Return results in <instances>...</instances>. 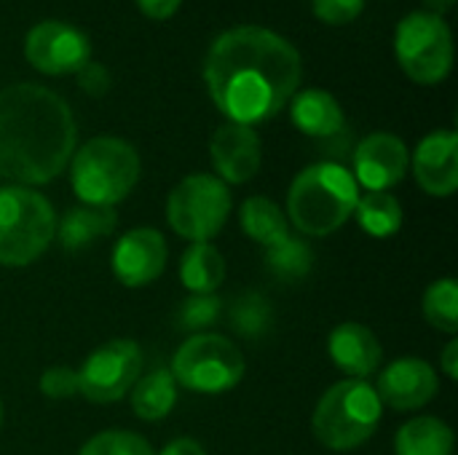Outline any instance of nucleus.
<instances>
[{
	"label": "nucleus",
	"mask_w": 458,
	"mask_h": 455,
	"mask_svg": "<svg viewBox=\"0 0 458 455\" xmlns=\"http://www.w3.org/2000/svg\"><path fill=\"white\" fill-rule=\"evenodd\" d=\"M180 282L191 295H215V290L225 282V260L209 244H191L180 260Z\"/></svg>",
	"instance_id": "obj_21"
},
{
	"label": "nucleus",
	"mask_w": 458,
	"mask_h": 455,
	"mask_svg": "<svg viewBox=\"0 0 458 455\" xmlns=\"http://www.w3.org/2000/svg\"><path fill=\"white\" fill-rule=\"evenodd\" d=\"M209 156L217 180L228 185H244L260 172V161H263L260 137L252 126L228 121L212 134Z\"/></svg>",
	"instance_id": "obj_15"
},
{
	"label": "nucleus",
	"mask_w": 458,
	"mask_h": 455,
	"mask_svg": "<svg viewBox=\"0 0 458 455\" xmlns=\"http://www.w3.org/2000/svg\"><path fill=\"white\" fill-rule=\"evenodd\" d=\"M239 223H242V231L255 244H263V247H274L293 233L287 215L266 196L247 198L239 209Z\"/></svg>",
	"instance_id": "obj_23"
},
{
	"label": "nucleus",
	"mask_w": 458,
	"mask_h": 455,
	"mask_svg": "<svg viewBox=\"0 0 458 455\" xmlns=\"http://www.w3.org/2000/svg\"><path fill=\"white\" fill-rule=\"evenodd\" d=\"M360 201V185L352 172L333 161L306 166L287 193V223L301 236L322 239L335 233L354 215Z\"/></svg>",
	"instance_id": "obj_3"
},
{
	"label": "nucleus",
	"mask_w": 458,
	"mask_h": 455,
	"mask_svg": "<svg viewBox=\"0 0 458 455\" xmlns=\"http://www.w3.org/2000/svg\"><path fill=\"white\" fill-rule=\"evenodd\" d=\"M327 354L335 362L341 373H346L352 381H365L373 373H378L384 349L370 327L360 322H344L338 324L327 338Z\"/></svg>",
	"instance_id": "obj_17"
},
{
	"label": "nucleus",
	"mask_w": 458,
	"mask_h": 455,
	"mask_svg": "<svg viewBox=\"0 0 458 455\" xmlns=\"http://www.w3.org/2000/svg\"><path fill=\"white\" fill-rule=\"evenodd\" d=\"M394 54L405 75L421 86H437L454 67V35L443 16L429 11L408 13L394 32Z\"/></svg>",
	"instance_id": "obj_8"
},
{
	"label": "nucleus",
	"mask_w": 458,
	"mask_h": 455,
	"mask_svg": "<svg viewBox=\"0 0 458 455\" xmlns=\"http://www.w3.org/2000/svg\"><path fill=\"white\" fill-rule=\"evenodd\" d=\"M424 316L427 322L448 335L458 333V284L456 279L445 276L435 284H429V290L424 292Z\"/></svg>",
	"instance_id": "obj_27"
},
{
	"label": "nucleus",
	"mask_w": 458,
	"mask_h": 455,
	"mask_svg": "<svg viewBox=\"0 0 458 455\" xmlns=\"http://www.w3.org/2000/svg\"><path fill=\"white\" fill-rule=\"evenodd\" d=\"M56 239V212L51 201L24 185L0 188V263L24 268L35 263Z\"/></svg>",
	"instance_id": "obj_6"
},
{
	"label": "nucleus",
	"mask_w": 458,
	"mask_h": 455,
	"mask_svg": "<svg viewBox=\"0 0 458 455\" xmlns=\"http://www.w3.org/2000/svg\"><path fill=\"white\" fill-rule=\"evenodd\" d=\"M0 424H3V405H0Z\"/></svg>",
	"instance_id": "obj_37"
},
{
	"label": "nucleus",
	"mask_w": 458,
	"mask_h": 455,
	"mask_svg": "<svg viewBox=\"0 0 458 455\" xmlns=\"http://www.w3.org/2000/svg\"><path fill=\"white\" fill-rule=\"evenodd\" d=\"M158 455H207V451L196 442V440H191V437H180V440H174V442H169L164 451Z\"/></svg>",
	"instance_id": "obj_34"
},
{
	"label": "nucleus",
	"mask_w": 458,
	"mask_h": 455,
	"mask_svg": "<svg viewBox=\"0 0 458 455\" xmlns=\"http://www.w3.org/2000/svg\"><path fill=\"white\" fill-rule=\"evenodd\" d=\"M301 78L298 48L258 24L225 29L204 59V83L215 107L242 126L271 121L295 97Z\"/></svg>",
	"instance_id": "obj_1"
},
{
	"label": "nucleus",
	"mask_w": 458,
	"mask_h": 455,
	"mask_svg": "<svg viewBox=\"0 0 458 455\" xmlns=\"http://www.w3.org/2000/svg\"><path fill=\"white\" fill-rule=\"evenodd\" d=\"M78 86L83 88V94L89 97H105L113 86V78H110V70L99 62H86L78 72Z\"/></svg>",
	"instance_id": "obj_32"
},
{
	"label": "nucleus",
	"mask_w": 458,
	"mask_h": 455,
	"mask_svg": "<svg viewBox=\"0 0 458 455\" xmlns=\"http://www.w3.org/2000/svg\"><path fill=\"white\" fill-rule=\"evenodd\" d=\"M231 190L215 174H188L166 198V220L172 231L191 244L215 239L231 215Z\"/></svg>",
	"instance_id": "obj_9"
},
{
	"label": "nucleus",
	"mask_w": 458,
	"mask_h": 455,
	"mask_svg": "<svg viewBox=\"0 0 458 455\" xmlns=\"http://www.w3.org/2000/svg\"><path fill=\"white\" fill-rule=\"evenodd\" d=\"M231 327L236 335L242 338H250V341H258L263 335H268L274 330V306L266 295L260 292H244L233 300L231 306Z\"/></svg>",
	"instance_id": "obj_26"
},
{
	"label": "nucleus",
	"mask_w": 458,
	"mask_h": 455,
	"mask_svg": "<svg viewBox=\"0 0 458 455\" xmlns=\"http://www.w3.org/2000/svg\"><path fill=\"white\" fill-rule=\"evenodd\" d=\"M177 402V381L169 370H153L145 378H137L131 386V410L137 418L153 424L172 413Z\"/></svg>",
	"instance_id": "obj_22"
},
{
	"label": "nucleus",
	"mask_w": 458,
	"mask_h": 455,
	"mask_svg": "<svg viewBox=\"0 0 458 455\" xmlns=\"http://www.w3.org/2000/svg\"><path fill=\"white\" fill-rule=\"evenodd\" d=\"M118 225V215L115 206H91V204H81L72 206L62 215V220H56V236L59 244L64 247V252H78L83 247H89L97 239H105L115 231Z\"/></svg>",
	"instance_id": "obj_19"
},
{
	"label": "nucleus",
	"mask_w": 458,
	"mask_h": 455,
	"mask_svg": "<svg viewBox=\"0 0 458 455\" xmlns=\"http://www.w3.org/2000/svg\"><path fill=\"white\" fill-rule=\"evenodd\" d=\"M352 164V177L357 180V185H365L368 190H389L400 185L408 174L411 153L400 137L389 131H373L354 147Z\"/></svg>",
	"instance_id": "obj_12"
},
{
	"label": "nucleus",
	"mask_w": 458,
	"mask_h": 455,
	"mask_svg": "<svg viewBox=\"0 0 458 455\" xmlns=\"http://www.w3.org/2000/svg\"><path fill=\"white\" fill-rule=\"evenodd\" d=\"M384 416V405L368 381H341L330 386L317 402L311 429L317 440L338 453L365 445Z\"/></svg>",
	"instance_id": "obj_5"
},
{
	"label": "nucleus",
	"mask_w": 458,
	"mask_h": 455,
	"mask_svg": "<svg viewBox=\"0 0 458 455\" xmlns=\"http://www.w3.org/2000/svg\"><path fill=\"white\" fill-rule=\"evenodd\" d=\"M437 392H440V381L435 367L416 357L392 362L378 375V386H376L381 405H389L400 413H411L429 405L437 397Z\"/></svg>",
	"instance_id": "obj_14"
},
{
	"label": "nucleus",
	"mask_w": 458,
	"mask_h": 455,
	"mask_svg": "<svg viewBox=\"0 0 458 455\" xmlns=\"http://www.w3.org/2000/svg\"><path fill=\"white\" fill-rule=\"evenodd\" d=\"M244 354L239 346L215 333L191 335L172 357L169 373L177 386L196 394H223L244 378Z\"/></svg>",
	"instance_id": "obj_7"
},
{
	"label": "nucleus",
	"mask_w": 458,
	"mask_h": 455,
	"mask_svg": "<svg viewBox=\"0 0 458 455\" xmlns=\"http://www.w3.org/2000/svg\"><path fill=\"white\" fill-rule=\"evenodd\" d=\"M78 455H156L145 437L126 429H107L94 434Z\"/></svg>",
	"instance_id": "obj_28"
},
{
	"label": "nucleus",
	"mask_w": 458,
	"mask_h": 455,
	"mask_svg": "<svg viewBox=\"0 0 458 455\" xmlns=\"http://www.w3.org/2000/svg\"><path fill=\"white\" fill-rule=\"evenodd\" d=\"M424 3H427V11L429 13H437V16L448 13L456 5V0H424Z\"/></svg>",
	"instance_id": "obj_36"
},
{
	"label": "nucleus",
	"mask_w": 458,
	"mask_h": 455,
	"mask_svg": "<svg viewBox=\"0 0 458 455\" xmlns=\"http://www.w3.org/2000/svg\"><path fill=\"white\" fill-rule=\"evenodd\" d=\"M266 268L282 279V282H301L311 274L314 268V249L306 241V236H295L290 233L287 239H282L274 247H266Z\"/></svg>",
	"instance_id": "obj_25"
},
{
	"label": "nucleus",
	"mask_w": 458,
	"mask_h": 455,
	"mask_svg": "<svg viewBox=\"0 0 458 455\" xmlns=\"http://www.w3.org/2000/svg\"><path fill=\"white\" fill-rule=\"evenodd\" d=\"M357 223L373 239H389L403 228V204L389 190H368L354 206Z\"/></svg>",
	"instance_id": "obj_24"
},
{
	"label": "nucleus",
	"mask_w": 458,
	"mask_h": 455,
	"mask_svg": "<svg viewBox=\"0 0 458 455\" xmlns=\"http://www.w3.org/2000/svg\"><path fill=\"white\" fill-rule=\"evenodd\" d=\"M440 367H443V373H445L451 381H456L458 378V341L445 343V349H443V354H440Z\"/></svg>",
	"instance_id": "obj_35"
},
{
	"label": "nucleus",
	"mask_w": 458,
	"mask_h": 455,
	"mask_svg": "<svg viewBox=\"0 0 458 455\" xmlns=\"http://www.w3.org/2000/svg\"><path fill=\"white\" fill-rule=\"evenodd\" d=\"M142 370V351L129 338H115L86 357L78 370V394L94 405L118 402L131 392Z\"/></svg>",
	"instance_id": "obj_10"
},
{
	"label": "nucleus",
	"mask_w": 458,
	"mask_h": 455,
	"mask_svg": "<svg viewBox=\"0 0 458 455\" xmlns=\"http://www.w3.org/2000/svg\"><path fill=\"white\" fill-rule=\"evenodd\" d=\"M223 314V300L217 295H191L177 308V330L199 335L209 330Z\"/></svg>",
	"instance_id": "obj_29"
},
{
	"label": "nucleus",
	"mask_w": 458,
	"mask_h": 455,
	"mask_svg": "<svg viewBox=\"0 0 458 455\" xmlns=\"http://www.w3.org/2000/svg\"><path fill=\"white\" fill-rule=\"evenodd\" d=\"M24 59L43 75H72L91 62V40L67 21H40L24 35Z\"/></svg>",
	"instance_id": "obj_11"
},
{
	"label": "nucleus",
	"mask_w": 458,
	"mask_h": 455,
	"mask_svg": "<svg viewBox=\"0 0 458 455\" xmlns=\"http://www.w3.org/2000/svg\"><path fill=\"white\" fill-rule=\"evenodd\" d=\"M78 142L70 105L38 83L0 88V177L13 185H46L56 180Z\"/></svg>",
	"instance_id": "obj_2"
},
{
	"label": "nucleus",
	"mask_w": 458,
	"mask_h": 455,
	"mask_svg": "<svg viewBox=\"0 0 458 455\" xmlns=\"http://www.w3.org/2000/svg\"><path fill=\"white\" fill-rule=\"evenodd\" d=\"M454 432L435 416H419L408 421L394 437L397 455H454Z\"/></svg>",
	"instance_id": "obj_20"
},
{
	"label": "nucleus",
	"mask_w": 458,
	"mask_h": 455,
	"mask_svg": "<svg viewBox=\"0 0 458 455\" xmlns=\"http://www.w3.org/2000/svg\"><path fill=\"white\" fill-rule=\"evenodd\" d=\"M40 394L48 400H70L78 394V370L56 365L40 375Z\"/></svg>",
	"instance_id": "obj_30"
},
{
	"label": "nucleus",
	"mask_w": 458,
	"mask_h": 455,
	"mask_svg": "<svg viewBox=\"0 0 458 455\" xmlns=\"http://www.w3.org/2000/svg\"><path fill=\"white\" fill-rule=\"evenodd\" d=\"M137 5H140V11L148 19L164 21V19H172L177 13V8L182 5V0H137Z\"/></svg>",
	"instance_id": "obj_33"
},
{
	"label": "nucleus",
	"mask_w": 458,
	"mask_h": 455,
	"mask_svg": "<svg viewBox=\"0 0 458 455\" xmlns=\"http://www.w3.org/2000/svg\"><path fill=\"white\" fill-rule=\"evenodd\" d=\"M70 185L83 204H121L142 174V161L134 145L121 137H94L70 158Z\"/></svg>",
	"instance_id": "obj_4"
},
{
	"label": "nucleus",
	"mask_w": 458,
	"mask_h": 455,
	"mask_svg": "<svg viewBox=\"0 0 458 455\" xmlns=\"http://www.w3.org/2000/svg\"><path fill=\"white\" fill-rule=\"evenodd\" d=\"M290 118L306 137H317V139H330L341 134L346 126L344 107L325 88L295 91V97L290 99Z\"/></svg>",
	"instance_id": "obj_18"
},
{
	"label": "nucleus",
	"mask_w": 458,
	"mask_h": 455,
	"mask_svg": "<svg viewBox=\"0 0 458 455\" xmlns=\"http://www.w3.org/2000/svg\"><path fill=\"white\" fill-rule=\"evenodd\" d=\"M413 174L424 193L448 198L458 188V134L437 129L427 134L413 153Z\"/></svg>",
	"instance_id": "obj_16"
},
{
	"label": "nucleus",
	"mask_w": 458,
	"mask_h": 455,
	"mask_svg": "<svg viewBox=\"0 0 458 455\" xmlns=\"http://www.w3.org/2000/svg\"><path fill=\"white\" fill-rule=\"evenodd\" d=\"M166 239L153 228H134L123 233L113 249V274L123 287H148L166 268Z\"/></svg>",
	"instance_id": "obj_13"
},
{
	"label": "nucleus",
	"mask_w": 458,
	"mask_h": 455,
	"mask_svg": "<svg viewBox=\"0 0 458 455\" xmlns=\"http://www.w3.org/2000/svg\"><path fill=\"white\" fill-rule=\"evenodd\" d=\"M311 5L317 19L333 27L349 24L365 11V0H311Z\"/></svg>",
	"instance_id": "obj_31"
}]
</instances>
